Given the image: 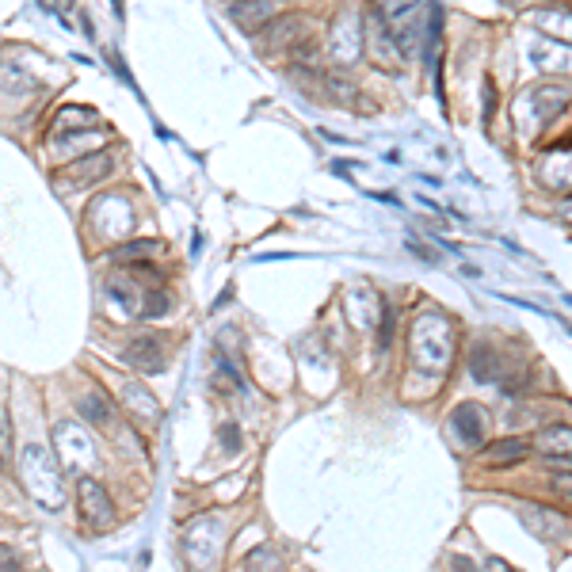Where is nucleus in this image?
Masks as SVG:
<instances>
[{
    "label": "nucleus",
    "mask_w": 572,
    "mask_h": 572,
    "mask_svg": "<svg viewBox=\"0 0 572 572\" xmlns=\"http://www.w3.org/2000/svg\"><path fill=\"white\" fill-rule=\"evenodd\" d=\"M409 359L424 378H443L454 359V328L439 309H428L416 317L409 332Z\"/></svg>",
    "instance_id": "obj_1"
},
{
    "label": "nucleus",
    "mask_w": 572,
    "mask_h": 572,
    "mask_svg": "<svg viewBox=\"0 0 572 572\" xmlns=\"http://www.w3.org/2000/svg\"><path fill=\"white\" fill-rule=\"evenodd\" d=\"M20 481L27 496L46 511H58L65 504V477L58 458L39 443H27L20 454Z\"/></svg>",
    "instance_id": "obj_2"
},
{
    "label": "nucleus",
    "mask_w": 572,
    "mask_h": 572,
    "mask_svg": "<svg viewBox=\"0 0 572 572\" xmlns=\"http://www.w3.org/2000/svg\"><path fill=\"white\" fill-rule=\"evenodd\" d=\"M424 4H428V0H370L374 20L382 23L389 42H393L405 58L416 54V42H420V31H424Z\"/></svg>",
    "instance_id": "obj_3"
},
{
    "label": "nucleus",
    "mask_w": 572,
    "mask_h": 572,
    "mask_svg": "<svg viewBox=\"0 0 572 572\" xmlns=\"http://www.w3.org/2000/svg\"><path fill=\"white\" fill-rule=\"evenodd\" d=\"M225 550V531L218 515H199L191 519L184 531V553L191 572H210L218 565V557Z\"/></svg>",
    "instance_id": "obj_4"
},
{
    "label": "nucleus",
    "mask_w": 572,
    "mask_h": 572,
    "mask_svg": "<svg viewBox=\"0 0 572 572\" xmlns=\"http://www.w3.org/2000/svg\"><path fill=\"white\" fill-rule=\"evenodd\" d=\"M260 39V50H264L267 58L271 54H294L302 42H309V39H317V27L306 20V16H290V12H279L275 20L267 23L264 31L256 35Z\"/></svg>",
    "instance_id": "obj_5"
},
{
    "label": "nucleus",
    "mask_w": 572,
    "mask_h": 572,
    "mask_svg": "<svg viewBox=\"0 0 572 572\" xmlns=\"http://www.w3.org/2000/svg\"><path fill=\"white\" fill-rule=\"evenodd\" d=\"M77 508H81V523L88 534H103L115 527V508H111V496L96 477L81 473L77 481Z\"/></svg>",
    "instance_id": "obj_6"
},
{
    "label": "nucleus",
    "mask_w": 572,
    "mask_h": 572,
    "mask_svg": "<svg viewBox=\"0 0 572 572\" xmlns=\"http://www.w3.org/2000/svg\"><path fill=\"white\" fill-rule=\"evenodd\" d=\"M54 439L62 447V462L58 466H69L73 473H84L96 466V443L88 439V431L77 428V424H58L54 428Z\"/></svg>",
    "instance_id": "obj_7"
},
{
    "label": "nucleus",
    "mask_w": 572,
    "mask_h": 572,
    "mask_svg": "<svg viewBox=\"0 0 572 572\" xmlns=\"http://www.w3.org/2000/svg\"><path fill=\"white\" fill-rule=\"evenodd\" d=\"M279 12H283L279 0H237V4H229V20L237 23L245 35H260Z\"/></svg>",
    "instance_id": "obj_8"
},
{
    "label": "nucleus",
    "mask_w": 572,
    "mask_h": 572,
    "mask_svg": "<svg viewBox=\"0 0 572 572\" xmlns=\"http://www.w3.org/2000/svg\"><path fill=\"white\" fill-rule=\"evenodd\" d=\"M450 431L462 447H481L485 443V412H481V405H470V401L458 405L454 416H450Z\"/></svg>",
    "instance_id": "obj_9"
},
{
    "label": "nucleus",
    "mask_w": 572,
    "mask_h": 572,
    "mask_svg": "<svg viewBox=\"0 0 572 572\" xmlns=\"http://www.w3.org/2000/svg\"><path fill=\"white\" fill-rule=\"evenodd\" d=\"M123 359L130 363L134 370H145V374H153V370L164 367V344L161 336H134L130 344H126Z\"/></svg>",
    "instance_id": "obj_10"
},
{
    "label": "nucleus",
    "mask_w": 572,
    "mask_h": 572,
    "mask_svg": "<svg viewBox=\"0 0 572 572\" xmlns=\"http://www.w3.org/2000/svg\"><path fill=\"white\" fill-rule=\"evenodd\" d=\"M531 454V443L527 439H519V435H511V439H496V443H489V447L481 450V462L485 466H515V462H523Z\"/></svg>",
    "instance_id": "obj_11"
},
{
    "label": "nucleus",
    "mask_w": 572,
    "mask_h": 572,
    "mask_svg": "<svg viewBox=\"0 0 572 572\" xmlns=\"http://www.w3.org/2000/svg\"><path fill=\"white\" fill-rule=\"evenodd\" d=\"M123 397H126V409H134V416H142L145 424H157V420H161V405H157V397L145 386L130 382V386L123 389Z\"/></svg>",
    "instance_id": "obj_12"
},
{
    "label": "nucleus",
    "mask_w": 572,
    "mask_h": 572,
    "mask_svg": "<svg viewBox=\"0 0 572 572\" xmlns=\"http://www.w3.org/2000/svg\"><path fill=\"white\" fill-rule=\"evenodd\" d=\"M107 172H111V153H92L84 161L69 164V180L73 184H92V180H100Z\"/></svg>",
    "instance_id": "obj_13"
},
{
    "label": "nucleus",
    "mask_w": 572,
    "mask_h": 572,
    "mask_svg": "<svg viewBox=\"0 0 572 572\" xmlns=\"http://www.w3.org/2000/svg\"><path fill=\"white\" fill-rule=\"evenodd\" d=\"M245 572H286V557L275 546H260L245 557Z\"/></svg>",
    "instance_id": "obj_14"
},
{
    "label": "nucleus",
    "mask_w": 572,
    "mask_h": 572,
    "mask_svg": "<svg viewBox=\"0 0 572 572\" xmlns=\"http://www.w3.org/2000/svg\"><path fill=\"white\" fill-rule=\"evenodd\" d=\"M523 523H531L534 534H542V538H553L557 531H565V519L546 508H523Z\"/></svg>",
    "instance_id": "obj_15"
},
{
    "label": "nucleus",
    "mask_w": 572,
    "mask_h": 572,
    "mask_svg": "<svg viewBox=\"0 0 572 572\" xmlns=\"http://www.w3.org/2000/svg\"><path fill=\"white\" fill-rule=\"evenodd\" d=\"M531 447H538L542 454H561V458H569V424L538 431V439H534Z\"/></svg>",
    "instance_id": "obj_16"
},
{
    "label": "nucleus",
    "mask_w": 572,
    "mask_h": 572,
    "mask_svg": "<svg viewBox=\"0 0 572 572\" xmlns=\"http://www.w3.org/2000/svg\"><path fill=\"white\" fill-rule=\"evenodd\" d=\"M470 370L477 382H492L500 374V363H496V351L492 348H473L470 355Z\"/></svg>",
    "instance_id": "obj_17"
},
{
    "label": "nucleus",
    "mask_w": 572,
    "mask_h": 572,
    "mask_svg": "<svg viewBox=\"0 0 572 572\" xmlns=\"http://www.w3.org/2000/svg\"><path fill=\"white\" fill-rule=\"evenodd\" d=\"M81 412L92 424H111V401H107L103 393H88L81 401Z\"/></svg>",
    "instance_id": "obj_18"
},
{
    "label": "nucleus",
    "mask_w": 572,
    "mask_h": 572,
    "mask_svg": "<svg viewBox=\"0 0 572 572\" xmlns=\"http://www.w3.org/2000/svg\"><path fill=\"white\" fill-rule=\"evenodd\" d=\"M142 252L161 256V245H157V241H134V245H126V248H115V256H119V260H138Z\"/></svg>",
    "instance_id": "obj_19"
},
{
    "label": "nucleus",
    "mask_w": 572,
    "mask_h": 572,
    "mask_svg": "<svg viewBox=\"0 0 572 572\" xmlns=\"http://www.w3.org/2000/svg\"><path fill=\"white\" fill-rule=\"evenodd\" d=\"M8 458H12V431H8L4 412H0V470H8Z\"/></svg>",
    "instance_id": "obj_20"
},
{
    "label": "nucleus",
    "mask_w": 572,
    "mask_h": 572,
    "mask_svg": "<svg viewBox=\"0 0 572 572\" xmlns=\"http://www.w3.org/2000/svg\"><path fill=\"white\" fill-rule=\"evenodd\" d=\"M222 435H225V450H229V454H237V450H241V431L229 424V428H225Z\"/></svg>",
    "instance_id": "obj_21"
},
{
    "label": "nucleus",
    "mask_w": 572,
    "mask_h": 572,
    "mask_svg": "<svg viewBox=\"0 0 572 572\" xmlns=\"http://www.w3.org/2000/svg\"><path fill=\"white\" fill-rule=\"evenodd\" d=\"M389 332H393V309H386V317H382V336H378V348L382 351L389 348Z\"/></svg>",
    "instance_id": "obj_22"
},
{
    "label": "nucleus",
    "mask_w": 572,
    "mask_h": 572,
    "mask_svg": "<svg viewBox=\"0 0 572 572\" xmlns=\"http://www.w3.org/2000/svg\"><path fill=\"white\" fill-rule=\"evenodd\" d=\"M454 569H458V572H477L470 561H466V557H458V561H454Z\"/></svg>",
    "instance_id": "obj_23"
},
{
    "label": "nucleus",
    "mask_w": 572,
    "mask_h": 572,
    "mask_svg": "<svg viewBox=\"0 0 572 572\" xmlns=\"http://www.w3.org/2000/svg\"><path fill=\"white\" fill-rule=\"evenodd\" d=\"M123 8H126V4H123V0H115V16H119V20H123V16H126V12H123Z\"/></svg>",
    "instance_id": "obj_24"
},
{
    "label": "nucleus",
    "mask_w": 572,
    "mask_h": 572,
    "mask_svg": "<svg viewBox=\"0 0 572 572\" xmlns=\"http://www.w3.org/2000/svg\"><path fill=\"white\" fill-rule=\"evenodd\" d=\"M12 572H16V569H12Z\"/></svg>",
    "instance_id": "obj_25"
}]
</instances>
